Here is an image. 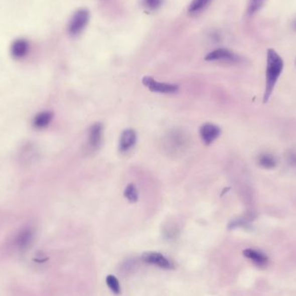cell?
Here are the masks:
<instances>
[{
	"label": "cell",
	"instance_id": "obj_1",
	"mask_svg": "<svg viewBox=\"0 0 296 296\" xmlns=\"http://www.w3.org/2000/svg\"><path fill=\"white\" fill-rule=\"evenodd\" d=\"M284 63L280 55L274 49H268L267 51V65H266V87H265L263 101L266 103L269 100L274 91V86L283 70Z\"/></svg>",
	"mask_w": 296,
	"mask_h": 296
},
{
	"label": "cell",
	"instance_id": "obj_2",
	"mask_svg": "<svg viewBox=\"0 0 296 296\" xmlns=\"http://www.w3.org/2000/svg\"><path fill=\"white\" fill-rule=\"evenodd\" d=\"M89 20L88 10L81 9L74 13L68 26V32L70 36L76 37L82 33Z\"/></svg>",
	"mask_w": 296,
	"mask_h": 296
},
{
	"label": "cell",
	"instance_id": "obj_3",
	"mask_svg": "<svg viewBox=\"0 0 296 296\" xmlns=\"http://www.w3.org/2000/svg\"><path fill=\"white\" fill-rule=\"evenodd\" d=\"M142 82L148 89H150L152 92H155V93L174 94V93H176L179 89V87L175 84L157 82L151 76H145L142 80Z\"/></svg>",
	"mask_w": 296,
	"mask_h": 296
},
{
	"label": "cell",
	"instance_id": "obj_4",
	"mask_svg": "<svg viewBox=\"0 0 296 296\" xmlns=\"http://www.w3.org/2000/svg\"><path fill=\"white\" fill-rule=\"evenodd\" d=\"M142 261H145L148 264L155 265L159 268L164 269H173L174 265L173 262L168 260L164 255L158 252H145L142 255Z\"/></svg>",
	"mask_w": 296,
	"mask_h": 296
},
{
	"label": "cell",
	"instance_id": "obj_5",
	"mask_svg": "<svg viewBox=\"0 0 296 296\" xmlns=\"http://www.w3.org/2000/svg\"><path fill=\"white\" fill-rule=\"evenodd\" d=\"M38 156L39 154L38 147L36 146L35 144L31 142L25 144L19 150V161L27 166L35 163L36 161H38Z\"/></svg>",
	"mask_w": 296,
	"mask_h": 296
},
{
	"label": "cell",
	"instance_id": "obj_6",
	"mask_svg": "<svg viewBox=\"0 0 296 296\" xmlns=\"http://www.w3.org/2000/svg\"><path fill=\"white\" fill-rule=\"evenodd\" d=\"M206 61H221V62H226V63H237L239 62L240 57L233 53L232 51H229L227 49H218L215 51H211L205 57Z\"/></svg>",
	"mask_w": 296,
	"mask_h": 296
},
{
	"label": "cell",
	"instance_id": "obj_7",
	"mask_svg": "<svg viewBox=\"0 0 296 296\" xmlns=\"http://www.w3.org/2000/svg\"><path fill=\"white\" fill-rule=\"evenodd\" d=\"M31 50V44L26 38H17L11 45V55L15 59H22L28 55Z\"/></svg>",
	"mask_w": 296,
	"mask_h": 296
},
{
	"label": "cell",
	"instance_id": "obj_8",
	"mask_svg": "<svg viewBox=\"0 0 296 296\" xmlns=\"http://www.w3.org/2000/svg\"><path fill=\"white\" fill-rule=\"evenodd\" d=\"M221 130L218 126L211 123H205L200 128L202 140L206 145H210L220 135Z\"/></svg>",
	"mask_w": 296,
	"mask_h": 296
},
{
	"label": "cell",
	"instance_id": "obj_9",
	"mask_svg": "<svg viewBox=\"0 0 296 296\" xmlns=\"http://www.w3.org/2000/svg\"><path fill=\"white\" fill-rule=\"evenodd\" d=\"M243 255L249 259L258 268H263L268 265V258L267 255L259 250L253 249H246L243 250Z\"/></svg>",
	"mask_w": 296,
	"mask_h": 296
},
{
	"label": "cell",
	"instance_id": "obj_10",
	"mask_svg": "<svg viewBox=\"0 0 296 296\" xmlns=\"http://www.w3.org/2000/svg\"><path fill=\"white\" fill-rule=\"evenodd\" d=\"M136 132L134 130L126 129L121 132L119 140V149L121 152L128 151L135 145Z\"/></svg>",
	"mask_w": 296,
	"mask_h": 296
},
{
	"label": "cell",
	"instance_id": "obj_11",
	"mask_svg": "<svg viewBox=\"0 0 296 296\" xmlns=\"http://www.w3.org/2000/svg\"><path fill=\"white\" fill-rule=\"evenodd\" d=\"M33 238H34L33 230H32L31 228L24 229L17 236L16 241H15L17 247L21 250L28 249L30 245L32 244Z\"/></svg>",
	"mask_w": 296,
	"mask_h": 296
},
{
	"label": "cell",
	"instance_id": "obj_12",
	"mask_svg": "<svg viewBox=\"0 0 296 296\" xmlns=\"http://www.w3.org/2000/svg\"><path fill=\"white\" fill-rule=\"evenodd\" d=\"M103 127L101 123H95L89 130V145L94 149H97L101 145L102 140Z\"/></svg>",
	"mask_w": 296,
	"mask_h": 296
},
{
	"label": "cell",
	"instance_id": "obj_13",
	"mask_svg": "<svg viewBox=\"0 0 296 296\" xmlns=\"http://www.w3.org/2000/svg\"><path fill=\"white\" fill-rule=\"evenodd\" d=\"M52 117L53 114L51 112L46 111L39 113L38 115H36L33 120V126H35L36 128H44L51 123Z\"/></svg>",
	"mask_w": 296,
	"mask_h": 296
},
{
	"label": "cell",
	"instance_id": "obj_14",
	"mask_svg": "<svg viewBox=\"0 0 296 296\" xmlns=\"http://www.w3.org/2000/svg\"><path fill=\"white\" fill-rule=\"evenodd\" d=\"M212 0H192L188 8V13L191 15H197L205 11Z\"/></svg>",
	"mask_w": 296,
	"mask_h": 296
},
{
	"label": "cell",
	"instance_id": "obj_15",
	"mask_svg": "<svg viewBox=\"0 0 296 296\" xmlns=\"http://www.w3.org/2000/svg\"><path fill=\"white\" fill-rule=\"evenodd\" d=\"M267 0H249V3L247 6V16H255L256 13L261 11V8L264 6Z\"/></svg>",
	"mask_w": 296,
	"mask_h": 296
},
{
	"label": "cell",
	"instance_id": "obj_16",
	"mask_svg": "<svg viewBox=\"0 0 296 296\" xmlns=\"http://www.w3.org/2000/svg\"><path fill=\"white\" fill-rule=\"evenodd\" d=\"M258 164L263 168L271 169L276 166V161L274 156L268 154H263L258 157Z\"/></svg>",
	"mask_w": 296,
	"mask_h": 296
},
{
	"label": "cell",
	"instance_id": "obj_17",
	"mask_svg": "<svg viewBox=\"0 0 296 296\" xmlns=\"http://www.w3.org/2000/svg\"><path fill=\"white\" fill-rule=\"evenodd\" d=\"M124 196L126 197V199L131 203H134V202L138 200V192L136 189L135 186L130 184L126 186V189L124 191Z\"/></svg>",
	"mask_w": 296,
	"mask_h": 296
},
{
	"label": "cell",
	"instance_id": "obj_18",
	"mask_svg": "<svg viewBox=\"0 0 296 296\" xmlns=\"http://www.w3.org/2000/svg\"><path fill=\"white\" fill-rule=\"evenodd\" d=\"M106 281H107V286H108V287L110 288L111 291H112L113 293H115V294H120V282H119V280H118V279H117L115 276H113L112 274L107 275Z\"/></svg>",
	"mask_w": 296,
	"mask_h": 296
},
{
	"label": "cell",
	"instance_id": "obj_19",
	"mask_svg": "<svg viewBox=\"0 0 296 296\" xmlns=\"http://www.w3.org/2000/svg\"><path fill=\"white\" fill-rule=\"evenodd\" d=\"M145 8L151 11L159 9L162 5V0H143Z\"/></svg>",
	"mask_w": 296,
	"mask_h": 296
},
{
	"label": "cell",
	"instance_id": "obj_20",
	"mask_svg": "<svg viewBox=\"0 0 296 296\" xmlns=\"http://www.w3.org/2000/svg\"><path fill=\"white\" fill-rule=\"evenodd\" d=\"M292 29H293L294 32H296V19L292 23Z\"/></svg>",
	"mask_w": 296,
	"mask_h": 296
},
{
	"label": "cell",
	"instance_id": "obj_21",
	"mask_svg": "<svg viewBox=\"0 0 296 296\" xmlns=\"http://www.w3.org/2000/svg\"><path fill=\"white\" fill-rule=\"evenodd\" d=\"M294 63H295V66H296V58H295V61H294Z\"/></svg>",
	"mask_w": 296,
	"mask_h": 296
}]
</instances>
